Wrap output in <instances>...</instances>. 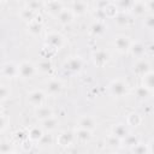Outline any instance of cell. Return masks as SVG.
Masks as SVG:
<instances>
[{
    "instance_id": "1",
    "label": "cell",
    "mask_w": 154,
    "mask_h": 154,
    "mask_svg": "<svg viewBox=\"0 0 154 154\" xmlns=\"http://www.w3.org/2000/svg\"><path fill=\"white\" fill-rule=\"evenodd\" d=\"M108 91L114 97H124L129 93V85L122 78H117L108 84Z\"/></svg>"
},
{
    "instance_id": "2",
    "label": "cell",
    "mask_w": 154,
    "mask_h": 154,
    "mask_svg": "<svg viewBox=\"0 0 154 154\" xmlns=\"http://www.w3.org/2000/svg\"><path fill=\"white\" fill-rule=\"evenodd\" d=\"M36 71H37V67L32 61L23 60L20 64H18V77H20L22 79L32 78Z\"/></svg>"
},
{
    "instance_id": "3",
    "label": "cell",
    "mask_w": 154,
    "mask_h": 154,
    "mask_svg": "<svg viewBox=\"0 0 154 154\" xmlns=\"http://www.w3.org/2000/svg\"><path fill=\"white\" fill-rule=\"evenodd\" d=\"M65 43L64 36L60 32L51 31L45 36V45L51 49H60Z\"/></svg>"
},
{
    "instance_id": "4",
    "label": "cell",
    "mask_w": 154,
    "mask_h": 154,
    "mask_svg": "<svg viewBox=\"0 0 154 154\" xmlns=\"http://www.w3.org/2000/svg\"><path fill=\"white\" fill-rule=\"evenodd\" d=\"M109 58H111V55H109L108 51H106V49H97L91 53V60H93L94 65H96L99 67L105 66L109 61Z\"/></svg>"
},
{
    "instance_id": "5",
    "label": "cell",
    "mask_w": 154,
    "mask_h": 154,
    "mask_svg": "<svg viewBox=\"0 0 154 154\" xmlns=\"http://www.w3.org/2000/svg\"><path fill=\"white\" fill-rule=\"evenodd\" d=\"M131 40L126 35H117L113 40V46L119 53H126L129 51Z\"/></svg>"
},
{
    "instance_id": "6",
    "label": "cell",
    "mask_w": 154,
    "mask_h": 154,
    "mask_svg": "<svg viewBox=\"0 0 154 154\" xmlns=\"http://www.w3.org/2000/svg\"><path fill=\"white\" fill-rule=\"evenodd\" d=\"M83 67V60L79 57H72L64 64V69L71 73H78Z\"/></svg>"
},
{
    "instance_id": "7",
    "label": "cell",
    "mask_w": 154,
    "mask_h": 154,
    "mask_svg": "<svg viewBox=\"0 0 154 154\" xmlns=\"http://www.w3.org/2000/svg\"><path fill=\"white\" fill-rule=\"evenodd\" d=\"M128 52L131 54V57L140 59V58H143L146 54V46L141 41H131Z\"/></svg>"
},
{
    "instance_id": "8",
    "label": "cell",
    "mask_w": 154,
    "mask_h": 154,
    "mask_svg": "<svg viewBox=\"0 0 154 154\" xmlns=\"http://www.w3.org/2000/svg\"><path fill=\"white\" fill-rule=\"evenodd\" d=\"M1 75L5 78L18 77V64L14 61H7L1 66Z\"/></svg>"
},
{
    "instance_id": "9",
    "label": "cell",
    "mask_w": 154,
    "mask_h": 154,
    "mask_svg": "<svg viewBox=\"0 0 154 154\" xmlns=\"http://www.w3.org/2000/svg\"><path fill=\"white\" fill-rule=\"evenodd\" d=\"M45 99H46V93L41 89H35V90H31L29 94H28V101L30 105L32 106H40L45 102Z\"/></svg>"
},
{
    "instance_id": "10",
    "label": "cell",
    "mask_w": 154,
    "mask_h": 154,
    "mask_svg": "<svg viewBox=\"0 0 154 154\" xmlns=\"http://www.w3.org/2000/svg\"><path fill=\"white\" fill-rule=\"evenodd\" d=\"M152 67H150V64L147 59L144 58H140L132 66V71L135 75L137 76H143L144 73H147L148 71H150Z\"/></svg>"
},
{
    "instance_id": "11",
    "label": "cell",
    "mask_w": 154,
    "mask_h": 154,
    "mask_svg": "<svg viewBox=\"0 0 154 154\" xmlns=\"http://www.w3.org/2000/svg\"><path fill=\"white\" fill-rule=\"evenodd\" d=\"M55 18H57V20H58V23L60 25H69V24H71L73 22L75 14L71 11V8H63L58 13V16Z\"/></svg>"
},
{
    "instance_id": "12",
    "label": "cell",
    "mask_w": 154,
    "mask_h": 154,
    "mask_svg": "<svg viewBox=\"0 0 154 154\" xmlns=\"http://www.w3.org/2000/svg\"><path fill=\"white\" fill-rule=\"evenodd\" d=\"M63 82L60 79H57V78H53V79H49L46 84V91L47 94L49 95H59L63 90Z\"/></svg>"
},
{
    "instance_id": "13",
    "label": "cell",
    "mask_w": 154,
    "mask_h": 154,
    "mask_svg": "<svg viewBox=\"0 0 154 154\" xmlns=\"http://www.w3.org/2000/svg\"><path fill=\"white\" fill-rule=\"evenodd\" d=\"M89 31H90V34H91L93 36L99 37V36H102V35L107 31V25L105 24L103 20L95 19V20L90 24V26H89Z\"/></svg>"
},
{
    "instance_id": "14",
    "label": "cell",
    "mask_w": 154,
    "mask_h": 154,
    "mask_svg": "<svg viewBox=\"0 0 154 154\" xmlns=\"http://www.w3.org/2000/svg\"><path fill=\"white\" fill-rule=\"evenodd\" d=\"M147 6H146V1L142 0H134V4L130 8V12L132 16L135 17H143L147 13Z\"/></svg>"
},
{
    "instance_id": "15",
    "label": "cell",
    "mask_w": 154,
    "mask_h": 154,
    "mask_svg": "<svg viewBox=\"0 0 154 154\" xmlns=\"http://www.w3.org/2000/svg\"><path fill=\"white\" fill-rule=\"evenodd\" d=\"M75 141V135L72 131H63L57 137V143L60 147H69Z\"/></svg>"
},
{
    "instance_id": "16",
    "label": "cell",
    "mask_w": 154,
    "mask_h": 154,
    "mask_svg": "<svg viewBox=\"0 0 154 154\" xmlns=\"http://www.w3.org/2000/svg\"><path fill=\"white\" fill-rule=\"evenodd\" d=\"M45 10H46V12L48 13V14H51V16H53V17H57L58 16V13L64 8V6H63V4H61V1L60 0H58V1H49V2H45Z\"/></svg>"
},
{
    "instance_id": "17",
    "label": "cell",
    "mask_w": 154,
    "mask_h": 154,
    "mask_svg": "<svg viewBox=\"0 0 154 154\" xmlns=\"http://www.w3.org/2000/svg\"><path fill=\"white\" fill-rule=\"evenodd\" d=\"M129 132H130L129 126L125 125V124H123V123L114 124V125H112V128H111V134H112L113 136L120 138V140H123Z\"/></svg>"
},
{
    "instance_id": "18",
    "label": "cell",
    "mask_w": 154,
    "mask_h": 154,
    "mask_svg": "<svg viewBox=\"0 0 154 154\" xmlns=\"http://www.w3.org/2000/svg\"><path fill=\"white\" fill-rule=\"evenodd\" d=\"M71 11L75 16H83L88 11V4L84 0H73L71 4Z\"/></svg>"
},
{
    "instance_id": "19",
    "label": "cell",
    "mask_w": 154,
    "mask_h": 154,
    "mask_svg": "<svg viewBox=\"0 0 154 154\" xmlns=\"http://www.w3.org/2000/svg\"><path fill=\"white\" fill-rule=\"evenodd\" d=\"M78 128H83V129L94 131L96 129V120L91 116H83L78 120Z\"/></svg>"
},
{
    "instance_id": "20",
    "label": "cell",
    "mask_w": 154,
    "mask_h": 154,
    "mask_svg": "<svg viewBox=\"0 0 154 154\" xmlns=\"http://www.w3.org/2000/svg\"><path fill=\"white\" fill-rule=\"evenodd\" d=\"M52 116H53V109L51 107L45 106L43 103L35 107V117L38 120H43V119H46L48 117H52Z\"/></svg>"
},
{
    "instance_id": "21",
    "label": "cell",
    "mask_w": 154,
    "mask_h": 154,
    "mask_svg": "<svg viewBox=\"0 0 154 154\" xmlns=\"http://www.w3.org/2000/svg\"><path fill=\"white\" fill-rule=\"evenodd\" d=\"M59 125V120L52 116V117H48L43 120H41V128L43 131H47V132H51V131H54Z\"/></svg>"
},
{
    "instance_id": "22",
    "label": "cell",
    "mask_w": 154,
    "mask_h": 154,
    "mask_svg": "<svg viewBox=\"0 0 154 154\" xmlns=\"http://www.w3.org/2000/svg\"><path fill=\"white\" fill-rule=\"evenodd\" d=\"M26 28H28V32H29L30 35H32V36L40 35L41 31H42V28H43V25H42V23H41V20H40V16H38L36 19L29 22L28 25H26Z\"/></svg>"
},
{
    "instance_id": "23",
    "label": "cell",
    "mask_w": 154,
    "mask_h": 154,
    "mask_svg": "<svg viewBox=\"0 0 154 154\" xmlns=\"http://www.w3.org/2000/svg\"><path fill=\"white\" fill-rule=\"evenodd\" d=\"M91 132L90 130H87V129H83V128H77L73 132L75 135V140L82 142V143H85V142H89L90 138H91Z\"/></svg>"
},
{
    "instance_id": "24",
    "label": "cell",
    "mask_w": 154,
    "mask_h": 154,
    "mask_svg": "<svg viewBox=\"0 0 154 154\" xmlns=\"http://www.w3.org/2000/svg\"><path fill=\"white\" fill-rule=\"evenodd\" d=\"M142 123V116L137 112H130L126 116V125L129 128H137Z\"/></svg>"
},
{
    "instance_id": "25",
    "label": "cell",
    "mask_w": 154,
    "mask_h": 154,
    "mask_svg": "<svg viewBox=\"0 0 154 154\" xmlns=\"http://www.w3.org/2000/svg\"><path fill=\"white\" fill-rule=\"evenodd\" d=\"M101 10H102V12L105 14V18H111V19H113L117 16V13L119 12L118 6L116 4H113V2H109V1Z\"/></svg>"
},
{
    "instance_id": "26",
    "label": "cell",
    "mask_w": 154,
    "mask_h": 154,
    "mask_svg": "<svg viewBox=\"0 0 154 154\" xmlns=\"http://www.w3.org/2000/svg\"><path fill=\"white\" fill-rule=\"evenodd\" d=\"M42 136H43V130L41 126H32L28 131V138L31 142H38Z\"/></svg>"
},
{
    "instance_id": "27",
    "label": "cell",
    "mask_w": 154,
    "mask_h": 154,
    "mask_svg": "<svg viewBox=\"0 0 154 154\" xmlns=\"http://www.w3.org/2000/svg\"><path fill=\"white\" fill-rule=\"evenodd\" d=\"M135 95H136V97H137L138 100L146 101V100H148V99L150 97L152 90H149V89H148L147 87H144V85H140V87H137V88L135 89Z\"/></svg>"
},
{
    "instance_id": "28",
    "label": "cell",
    "mask_w": 154,
    "mask_h": 154,
    "mask_svg": "<svg viewBox=\"0 0 154 154\" xmlns=\"http://www.w3.org/2000/svg\"><path fill=\"white\" fill-rule=\"evenodd\" d=\"M141 77H142V85L147 87L149 90L153 91V89H154V72L150 70Z\"/></svg>"
},
{
    "instance_id": "29",
    "label": "cell",
    "mask_w": 154,
    "mask_h": 154,
    "mask_svg": "<svg viewBox=\"0 0 154 154\" xmlns=\"http://www.w3.org/2000/svg\"><path fill=\"white\" fill-rule=\"evenodd\" d=\"M130 152L135 153V154H149V153H152V149L149 148V144L138 142L134 147L130 148Z\"/></svg>"
},
{
    "instance_id": "30",
    "label": "cell",
    "mask_w": 154,
    "mask_h": 154,
    "mask_svg": "<svg viewBox=\"0 0 154 154\" xmlns=\"http://www.w3.org/2000/svg\"><path fill=\"white\" fill-rule=\"evenodd\" d=\"M20 17H22V19H23V20H25L26 23H29V22H31V20L36 19V18L38 17V14H37V12L32 11L31 8H29V7L26 6L24 10H22V11H20Z\"/></svg>"
},
{
    "instance_id": "31",
    "label": "cell",
    "mask_w": 154,
    "mask_h": 154,
    "mask_svg": "<svg viewBox=\"0 0 154 154\" xmlns=\"http://www.w3.org/2000/svg\"><path fill=\"white\" fill-rule=\"evenodd\" d=\"M113 19H114L116 24L119 25V26H125V25H128L129 22H130L128 14H126L125 12H122V11H119V12L117 13V16H116Z\"/></svg>"
},
{
    "instance_id": "32",
    "label": "cell",
    "mask_w": 154,
    "mask_h": 154,
    "mask_svg": "<svg viewBox=\"0 0 154 154\" xmlns=\"http://www.w3.org/2000/svg\"><path fill=\"white\" fill-rule=\"evenodd\" d=\"M140 142V138L136 136V135H131L130 132L122 140V144H124V146H126V147H129V148H131V147H134L136 143H138Z\"/></svg>"
},
{
    "instance_id": "33",
    "label": "cell",
    "mask_w": 154,
    "mask_h": 154,
    "mask_svg": "<svg viewBox=\"0 0 154 154\" xmlns=\"http://www.w3.org/2000/svg\"><path fill=\"white\" fill-rule=\"evenodd\" d=\"M38 71H41L42 73H46V75H49L52 71H53V65L51 61L48 60H43L41 63H38V65L36 66Z\"/></svg>"
},
{
    "instance_id": "34",
    "label": "cell",
    "mask_w": 154,
    "mask_h": 154,
    "mask_svg": "<svg viewBox=\"0 0 154 154\" xmlns=\"http://www.w3.org/2000/svg\"><path fill=\"white\" fill-rule=\"evenodd\" d=\"M106 144H107L108 147H111V148L117 149V148H119V147L122 146V140L118 138V137H116V136H113V135L111 134V135L107 136V138H106Z\"/></svg>"
},
{
    "instance_id": "35",
    "label": "cell",
    "mask_w": 154,
    "mask_h": 154,
    "mask_svg": "<svg viewBox=\"0 0 154 154\" xmlns=\"http://www.w3.org/2000/svg\"><path fill=\"white\" fill-rule=\"evenodd\" d=\"M134 4V0H118V10L122 11V12H125V11H130L131 6Z\"/></svg>"
},
{
    "instance_id": "36",
    "label": "cell",
    "mask_w": 154,
    "mask_h": 154,
    "mask_svg": "<svg viewBox=\"0 0 154 154\" xmlns=\"http://www.w3.org/2000/svg\"><path fill=\"white\" fill-rule=\"evenodd\" d=\"M10 95H11V89L5 84H0V102L8 99Z\"/></svg>"
},
{
    "instance_id": "37",
    "label": "cell",
    "mask_w": 154,
    "mask_h": 154,
    "mask_svg": "<svg viewBox=\"0 0 154 154\" xmlns=\"http://www.w3.org/2000/svg\"><path fill=\"white\" fill-rule=\"evenodd\" d=\"M143 25H144V28H147V29H149V30H153V28H154V16H153L152 13L144 16Z\"/></svg>"
},
{
    "instance_id": "38",
    "label": "cell",
    "mask_w": 154,
    "mask_h": 154,
    "mask_svg": "<svg viewBox=\"0 0 154 154\" xmlns=\"http://www.w3.org/2000/svg\"><path fill=\"white\" fill-rule=\"evenodd\" d=\"M12 152H13V148H12L11 143H8V142L0 143V153L1 154H7V153H12Z\"/></svg>"
},
{
    "instance_id": "39",
    "label": "cell",
    "mask_w": 154,
    "mask_h": 154,
    "mask_svg": "<svg viewBox=\"0 0 154 154\" xmlns=\"http://www.w3.org/2000/svg\"><path fill=\"white\" fill-rule=\"evenodd\" d=\"M29 8H31L32 11H35V12H37L38 13V11H40V8L42 7V4L38 1V0H32V1H30L28 5H26Z\"/></svg>"
},
{
    "instance_id": "40",
    "label": "cell",
    "mask_w": 154,
    "mask_h": 154,
    "mask_svg": "<svg viewBox=\"0 0 154 154\" xmlns=\"http://www.w3.org/2000/svg\"><path fill=\"white\" fill-rule=\"evenodd\" d=\"M14 137H16V140L20 143V142H23L24 140L28 138V132H24V131H17V132L14 134Z\"/></svg>"
},
{
    "instance_id": "41",
    "label": "cell",
    "mask_w": 154,
    "mask_h": 154,
    "mask_svg": "<svg viewBox=\"0 0 154 154\" xmlns=\"http://www.w3.org/2000/svg\"><path fill=\"white\" fill-rule=\"evenodd\" d=\"M38 143L40 144H43V146H51L52 144V137L49 135H45L43 134V136L41 137V140L38 141Z\"/></svg>"
},
{
    "instance_id": "42",
    "label": "cell",
    "mask_w": 154,
    "mask_h": 154,
    "mask_svg": "<svg viewBox=\"0 0 154 154\" xmlns=\"http://www.w3.org/2000/svg\"><path fill=\"white\" fill-rule=\"evenodd\" d=\"M31 143H32V142H31L29 138H26V140H24L23 142H20V146H22V148H23L24 152H29V150L31 149V147H32Z\"/></svg>"
},
{
    "instance_id": "43",
    "label": "cell",
    "mask_w": 154,
    "mask_h": 154,
    "mask_svg": "<svg viewBox=\"0 0 154 154\" xmlns=\"http://www.w3.org/2000/svg\"><path fill=\"white\" fill-rule=\"evenodd\" d=\"M7 126V118L4 114H0V132H2Z\"/></svg>"
},
{
    "instance_id": "44",
    "label": "cell",
    "mask_w": 154,
    "mask_h": 154,
    "mask_svg": "<svg viewBox=\"0 0 154 154\" xmlns=\"http://www.w3.org/2000/svg\"><path fill=\"white\" fill-rule=\"evenodd\" d=\"M19 1H22V2H24L25 5H28V4H29L30 1H32V0H19Z\"/></svg>"
},
{
    "instance_id": "45",
    "label": "cell",
    "mask_w": 154,
    "mask_h": 154,
    "mask_svg": "<svg viewBox=\"0 0 154 154\" xmlns=\"http://www.w3.org/2000/svg\"><path fill=\"white\" fill-rule=\"evenodd\" d=\"M2 112H4V108H2V106H1V103H0V114H2Z\"/></svg>"
},
{
    "instance_id": "46",
    "label": "cell",
    "mask_w": 154,
    "mask_h": 154,
    "mask_svg": "<svg viewBox=\"0 0 154 154\" xmlns=\"http://www.w3.org/2000/svg\"><path fill=\"white\" fill-rule=\"evenodd\" d=\"M49 1H58V0H46V2H49Z\"/></svg>"
},
{
    "instance_id": "47",
    "label": "cell",
    "mask_w": 154,
    "mask_h": 154,
    "mask_svg": "<svg viewBox=\"0 0 154 154\" xmlns=\"http://www.w3.org/2000/svg\"><path fill=\"white\" fill-rule=\"evenodd\" d=\"M1 1H4V0H0V2H1Z\"/></svg>"
},
{
    "instance_id": "48",
    "label": "cell",
    "mask_w": 154,
    "mask_h": 154,
    "mask_svg": "<svg viewBox=\"0 0 154 154\" xmlns=\"http://www.w3.org/2000/svg\"><path fill=\"white\" fill-rule=\"evenodd\" d=\"M107 1H108V0H107Z\"/></svg>"
}]
</instances>
